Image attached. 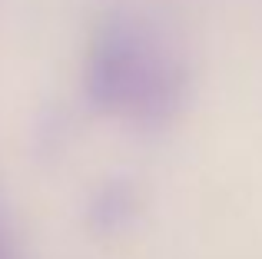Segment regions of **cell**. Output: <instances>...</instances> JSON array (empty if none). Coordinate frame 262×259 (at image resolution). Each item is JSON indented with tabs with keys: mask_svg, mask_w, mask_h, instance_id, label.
I'll list each match as a JSON object with an SVG mask.
<instances>
[{
	"mask_svg": "<svg viewBox=\"0 0 262 259\" xmlns=\"http://www.w3.org/2000/svg\"><path fill=\"white\" fill-rule=\"evenodd\" d=\"M86 93L110 113L160 123L183 100L186 70L143 20L110 17L86 53Z\"/></svg>",
	"mask_w": 262,
	"mask_h": 259,
	"instance_id": "obj_1",
	"label": "cell"
},
{
	"mask_svg": "<svg viewBox=\"0 0 262 259\" xmlns=\"http://www.w3.org/2000/svg\"><path fill=\"white\" fill-rule=\"evenodd\" d=\"M0 259H13V243H10V233H7L4 220H0Z\"/></svg>",
	"mask_w": 262,
	"mask_h": 259,
	"instance_id": "obj_2",
	"label": "cell"
}]
</instances>
